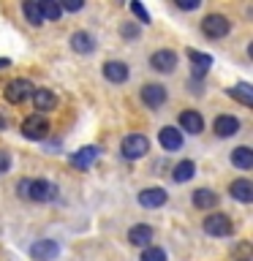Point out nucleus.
<instances>
[{
  "label": "nucleus",
  "mask_w": 253,
  "mask_h": 261,
  "mask_svg": "<svg viewBox=\"0 0 253 261\" xmlns=\"http://www.w3.org/2000/svg\"><path fill=\"white\" fill-rule=\"evenodd\" d=\"M19 196L28 201H36V204H46V201H55L57 196H60V191H57V185L49 182V179H22Z\"/></svg>",
  "instance_id": "obj_1"
},
{
  "label": "nucleus",
  "mask_w": 253,
  "mask_h": 261,
  "mask_svg": "<svg viewBox=\"0 0 253 261\" xmlns=\"http://www.w3.org/2000/svg\"><path fill=\"white\" fill-rule=\"evenodd\" d=\"M22 136L30 139V142H44L49 136V120L44 114H30V117L22 120Z\"/></svg>",
  "instance_id": "obj_2"
},
{
  "label": "nucleus",
  "mask_w": 253,
  "mask_h": 261,
  "mask_svg": "<svg viewBox=\"0 0 253 261\" xmlns=\"http://www.w3.org/2000/svg\"><path fill=\"white\" fill-rule=\"evenodd\" d=\"M120 152H122L125 161H139V158H144V155L150 152V142H147V136H142V134H131V136L122 139Z\"/></svg>",
  "instance_id": "obj_3"
},
{
  "label": "nucleus",
  "mask_w": 253,
  "mask_h": 261,
  "mask_svg": "<svg viewBox=\"0 0 253 261\" xmlns=\"http://www.w3.org/2000/svg\"><path fill=\"white\" fill-rule=\"evenodd\" d=\"M201 228L210 237H229L234 231V223L229 215H223V212H210V215L201 220Z\"/></svg>",
  "instance_id": "obj_4"
},
{
  "label": "nucleus",
  "mask_w": 253,
  "mask_h": 261,
  "mask_svg": "<svg viewBox=\"0 0 253 261\" xmlns=\"http://www.w3.org/2000/svg\"><path fill=\"white\" fill-rule=\"evenodd\" d=\"M229 30H232V22L223 14H207L201 19V33L207 38H223V36H229Z\"/></svg>",
  "instance_id": "obj_5"
},
{
  "label": "nucleus",
  "mask_w": 253,
  "mask_h": 261,
  "mask_svg": "<svg viewBox=\"0 0 253 261\" xmlns=\"http://www.w3.org/2000/svg\"><path fill=\"white\" fill-rule=\"evenodd\" d=\"M33 90L36 87H33L28 79H14V82L6 85V101L8 103H24L33 95Z\"/></svg>",
  "instance_id": "obj_6"
},
{
  "label": "nucleus",
  "mask_w": 253,
  "mask_h": 261,
  "mask_svg": "<svg viewBox=\"0 0 253 261\" xmlns=\"http://www.w3.org/2000/svg\"><path fill=\"white\" fill-rule=\"evenodd\" d=\"M142 101L147 109H161L163 103H166V87L163 85H144L142 87Z\"/></svg>",
  "instance_id": "obj_7"
},
{
  "label": "nucleus",
  "mask_w": 253,
  "mask_h": 261,
  "mask_svg": "<svg viewBox=\"0 0 253 261\" xmlns=\"http://www.w3.org/2000/svg\"><path fill=\"white\" fill-rule=\"evenodd\" d=\"M150 65L158 73H171V71L177 68V55L171 52V49H158V52H153Z\"/></svg>",
  "instance_id": "obj_8"
},
{
  "label": "nucleus",
  "mask_w": 253,
  "mask_h": 261,
  "mask_svg": "<svg viewBox=\"0 0 253 261\" xmlns=\"http://www.w3.org/2000/svg\"><path fill=\"white\" fill-rule=\"evenodd\" d=\"M30 256L36 261H55L57 256H60V245H57L55 240H38L30 248Z\"/></svg>",
  "instance_id": "obj_9"
},
{
  "label": "nucleus",
  "mask_w": 253,
  "mask_h": 261,
  "mask_svg": "<svg viewBox=\"0 0 253 261\" xmlns=\"http://www.w3.org/2000/svg\"><path fill=\"white\" fill-rule=\"evenodd\" d=\"M30 101H33V106L38 109V114H46V112L57 109V95L52 93V90H46V87H38V90H33Z\"/></svg>",
  "instance_id": "obj_10"
},
{
  "label": "nucleus",
  "mask_w": 253,
  "mask_h": 261,
  "mask_svg": "<svg viewBox=\"0 0 253 261\" xmlns=\"http://www.w3.org/2000/svg\"><path fill=\"white\" fill-rule=\"evenodd\" d=\"M169 199V193L163 191V188H144L142 193H139V204H142L144 210H158L163 207Z\"/></svg>",
  "instance_id": "obj_11"
},
{
  "label": "nucleus",
  "mask_w": 253,
  "mask_h": 261,
  "mask_svg": "<svg viewBox=\"0 0 253 261\" xmlns=\"http://www.w3.org/2000/svg\"><path fill=\"white\" fill-rule=\"evenodd\" d=\"M158 142H161V147L166 152H174V150H180L183 147V130L180 128H171V125H163L161 130H158Z\"/></svg>",
  "instance_id": "obj_12"
},
{
  "label": "nucleus",
  "mask_w": 253,
  "mask_h": 261,
  "mask_svg": "<svg viewBox=\"0 0 253 261\" xmlns=\"http://www.w3.org/2000/svg\"><path fill=\"white\" fill-rule=\"evenodd\" d=\"M153 237H155L153 226H147V223H136V226H131V231H128V242L144 250V248H150Z\"/></svg>",
  "instance_id": "obj_13"
},
{
  "label": "nucleus",
  "mask_w": 253,
  "mask_h": 261,
  "mask_svg": "<svg viewBox=\"0 0 253 261\" xmlns=\"http://www.w3.org/2000/svg\"><path fill=\"white\" fill-rule=\"evenodd\" d=\"M212 130H215V136L229 139V136H234L237 130H240V120L232 117V114H218L215 122H212Z\"/></svg>",
  "instance_id": "obj_14"
},
{
  "label": "nucleus",
  "mask_w": 253,
  "mask_h": 261,
  "mask_svg": "<svg viewBox=\"0 0 253 261\" xmlns=\"http://www.w3.org/2000/svg\"><path fill=\"white\" fill-rule=\"evenodd\" d=\"M220 201V196L212 191V188H199V191H193V207L196 210H215Z\"/></svg>",
  "instance_id": "obj_15"
},
{
  "label": "nucleus",
  "mask_w": 253,
  "mask_h": 261,
  "mask_svg": "<svg viewBox=\"0 0 253 261\" xmlns=\"http://www.w3.org/2000/svg\"><path fill=\"white\" fill-rule=\"evenodd\" d=\"M104 76L114 82V85H122L128 76H131V71H128V65L125 63H120V60H109V63H104Z\"/></svg>",
  "instance_id": "obj_16"
},
{
  "label": "nucleus",
  "mask_w": 253,
  "mask_h": 261,
  "mask_svg": "<svg viewBox=\"0 0 253 261\" xmlns=\"http://www.w3.org/2000/svg\"><path fill=\"white\" fill-rule=\"evenodd\" d=\"M229 193H232V199L248 204V201H253V182L245 179V177H240V179H234V182L229 185Z\"/></svg>",
  "instance_id": "obj_17"
},
{
  "label": "nucleus",
  "mask_w": 253,
  "mask_h": 261,
  "mask_svg": "<svg viewBox=\"0 0 253 261\" xmlns=\"http://www.w3.org/2000/svg\"><path fill=\"white\" fill-rule=\"evenodd\" d=\"M98 147H93V144H87V147H82L79 152H73L71 155V166H77V169H90L93 166V161L98 158Z\"/></svg>",
  "instance_id": "obj_18"
},
{
  "label": "nucleus",
  "mask_w": 253,
  "mask_h": 261,
  "mask_svg": "<svg viewBox=\"0 0 253 261\" xmlns=\"http://www.w3.org/2000/svg\"><path fill=\"white\" fill-rule=\"evenodd\" d=\"M180 128L183 130H188V134H201L204 130V120H201V114L199 112H193V109H188V112H183L180 114Z\"/></svg>",
  "instance_id": "obj_19"
},
{
  "label": "nucleus",
  "mask_w": 253,
  "mask_h": 261,
  "mask_svg": "<svg viewBox=\"0 0 253 261\" xmlns=\"http://www.w3.org/2000/svg\"><path fill=\"white\" fill-rule=\"evenodd\" d=\"M71 49H73V52H79V55H90L95 49V41H93L90 33L79 30V33H73V36H71Z\"/></svg>",
  "instance_id": "obj_20"
},
{
  "label": "nucleus",
  "mask_w": 253,
  "mask_h": 261,
  "mask_svg": "<svg viewBox=\"0 0 253 261\" xmlns=\"http://www.w3.org/2000/svg\"><path fill=\"white\" fill-rule=\"evenodd\" d=\"M196 177V163L188 158V161H180L174 169H171V179L174 182H188V179Z\"/></svg>",
  "instance_id": "obj_21"
},
{
  "label": "nucleus",
  "mask_w": 253,
  "mask_h": 261,
  "mask_svg": "<svg viewBox=\"0 0 253 261\" xmlns=\"http://www.w3.org/2000/svg\"><path fill=\"white\" fill-rule=\"evenodd\" d=\"M226 95L234 98V101H240L242 106H253V87L245 85V82H240V85L232 87V90H226Z\"/></svg>",
  "instance_id": "obj_22"
},
{
  "label": "nucleus",
  "mask_w": 253,
  "mask_h": 261,
  "mask_svg": "<svg viewBox=\"0 0 253 261\" xmlns=\"http://www.w3.org/2000/svg\"><path fill=\"white\" fill-rule=\"evenodd\" d=\"M188 57H191V63H193V73H196V76H204V73L210 71V65H212L210 55H201V52H196V49H188Z\"/></svg>",
  "instance_id": "obj_23"
},
{
  "label": "nucleus",
  "mask_w": 253,
  "mask_h": 261,
  "mask_svg": "<svg viewBox=\"0 0 253 261\" xmlns=\"http://www.w3.org/2000/svg\"><path fill=\"white\" fill-rule=\"evenodd\" d=\"M232 163L237 169L248 171L253 166V150H250V147H237V150H232Z\"/></svg>",
  "instance_id": "obj_24"
},
{
  "label": "nucleus",
  "mask_w": 253,
  "mask_h": 261,
  "mask_svg": "<svg viewBox=\"0 0 253 261\" xmlns=\"http://www.w3.org/2000/svg\"><path fill=\"white\" fill-rule=\"evenodd\" d=\"M22 11H24V16H28L30 24H36V28H41V24H44V16H41L38 3H33V0H24V3H22Z\"/></svg>",
  "instance_id": "obj_25"
},
{
  "label": "nucleus",
  "mask_w": 253,
  "mask_h": 261,
  "mask_svg": "<svg viewBox=\"0 0 253 261\" xmlns=\"http://www.w3.org/2000/svg\"><path fill=\"white\" fill-rule=\"evenodd\" d=\"M38 8H41V16H44V22H46V19H60V16H63L60 6H57L55 0H38Z\"/></svg>",
  "instance_id": "obj_26"
},
{
  "label": "nucleus",
  "mask_w": 253,
  "mask_h": 261,
  "mask_svg": "<svg viewBox=\"0 0 253 261\" xmlns=\"http://www.w3.org/2000/svg\"><path fill=\"white\" fill-rule=\"evenodd\" d=\"M139 261H166V250H163V248H153V245H150V248L142 250V258H139Z\"/></svg>",
  "instance_id": "obj_27"
},
{
  "label": "nucleus",
  "mask_w": 253,
  "mask_h": 261,
  "mask_svg": "<svg viewBox=\"0 0 253 261\" xmlns=\"http://www.w3.org/2000/svg\"><path fill=\"white\" fill-rule=\"evenodd\" d=\"M131 11H134V16H136V19L139 22H150V14H147V8L142 6V3H131Z\"/></svg>",
  "instance_id": "obj_28"
},
{
  "label": "nucleus",
  "mask_w": 253,
  "mask_h": 261,
  "mask_svg": "<svg viewBox=\"0 0 253 261\" xmlns=\"http://www.w3.org/2000/svg\"><path fill=\"white\" fill-rule=\"evenodd\" d=\"M60 6V11H82V0H63V3H57Z\"/></svg>",
  "instance_id": "obj_29"
},
{
  "label": "nucleus",
  "mask_w": 253,
  "mask_h": 261,
  "mask_svg": "<svg viewBox=\"0 0 253 261\" xmlns=\"http://www.w3.org/2000/svg\"><path fill=\"white\" fill-rule=\"evenodd\" d=\"M199 6L201 0H177V8H183V11H196Z\"/></svg>",
  "instance_id": "obj_30"
},
{
  "label": "nucleus",
  "mask_w": 253,
  "mask_h": 261,
  "mask_svg": "<svg viewBox=\"0 0 253 261\" xmlns=\"http://www.w3.org/2000/svg\"><path fill=\"white\" fill-rule=\"evenodd\" d=\"M120 36L136 38V36H139V28H136V24H122V28H120Z\"/></svg>",
  "instance_id": "obj_31"
},
{
  "label": "nucleus",
  "mask_w": 253,
  "mask_h": 261,
  "mask_svg": "<svg viewBox=\"0 0 253 261\" xmlns=\"http://www.w3.org/2000/svg\"><path fill=\"white\" fill-rule=\"evenodd\" d=\"M8 169H11V155L0 150V174H6Z\"/></svg>",
  "instance_id": "obj_32"
},
{
  "label": "nucleus",
  "mask_w": 253,
  "mask_h": 261,
  "mask_svg": "<svg viewBox=\"0 0 253 261\" xmlns=\"http://www.w3.org/2000/svg\"><path fill=\"white\" fill-rule=\"evenodd\" d=\"M6 65H11V63H8V57H0V71H3Z\"/></svg>",
  "instance_id": "obj_33"
},
{
  "label": "nucleus",
  "mask_w": 253,
  "mask_h": 261,
  "mask_svg": "<svg viewBox=\"0 0 253 261\" xmlns=\"http://www.w3.org/2000/svg\"><path fill=\"white\" fill-rule=\"evenodd\" d=\"M3 128H6V120H3V117H0V130H3Z\"/></svg>",
  "instance_id": "obj_34"
},
{
  "label": "nucleus",
  "mask_w": 253,
  "mask_h": 261,
  "mask_svg": "<svg viewBox=\"0 0 253 261\" xmlns=\"http://www.w3.org/2000/svg\"><path fill=\"white\" fill-rule=\"evenodd\" d=\"M242 261H248V258H242Z\"/></svg>",
  "instance_id": "obj_35"
}]
</instances>
